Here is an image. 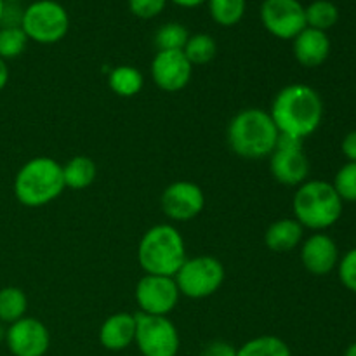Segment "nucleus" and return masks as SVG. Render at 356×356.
<instances>
[{
    "label": "nucleus",
    "mask_w": 356,
    "mask_h": 356,
    "mask_svg": "<svg viewBox=\"0 0 356 356\" xmlns=\"http://www.w3.org/2000/svg\"><path fill=\"white\" fill-rule=\"evenodd\" d=\"M270 115L278 132L305 139L322 124L323 101L313 87L291 83L275 96Z\"/></svg>",
    "instance_id": "nucleus-1"
},
{
    "label": "nucleus",
    "mask_w": 356,
    "mask_h": 356,
    "mask_svg": "<svg viewBox=\"0 0 356 356\" xmlns=\"http://www.w3.org/2000/svg\"><path fill=\"white\" fill-rule=\"evenodd\" d=\"M277 125L270 111L259 108H247L238 111L228 125V145L233 153L242 159L259 160L266 159L277 148L278 141Z\"/></svg>",
    "instance_id": "nucleus-2"
},
{
    "label": "nucleus",
    "mask_w": 356,
    "mask_h": 356,
    "mask_svg": "<svg viewBox=\"0 0 356 356\" xmlns=\"http://www.w3.org/2000/svg\"><path fill=\"white\" fill-rule=\"evenodd\" d=\"M186 259L184 240L172 225L153 226L139 242L138 261L146 275L176 277Z\"/></svg>",
    "instance_id": "nucleus-3"
},
{
    "label": "nucleus",
    "mask_w": 356,
    "mask_h": 356,
    "mask_svg": "<svg viewBox=\"0 0 356 356\" xmlns=\"http://www.w3.org/2000/svg\"><path fill=\"white\" fill-rule=\"evenodd\" d=\"M65 190L63 167L49 156L31 159L14 177V195L24 207H42L51 204Z\"/></svg>",
    "instance_id": "nucleus-4"
},
{
    "label": "nucleus",
    "mask_w": 356,
    "mask_h": 356,
    "mask_svg": "<svg viewBox=\"0 0 356 356\" xmlns=\"http://www.w3.org/2000/svg\"><path fill=\"white\" fill-rule=\"evenodd\" d=\"M296 221L302 228L323 232L339 221L343 214V200L327 181H306L294 195Z\"/></svg>",
    "instance_id": "nucleus-5"
},
{
    "label": "nucleus",
    "mask_w": 356,
    "mask_h": 356,
    "mask_svg": "<svg viewBox=\"0 0 356 356\" xmlns=\"http://www.w3.org/2000/svg\"><path fill=\"white\" fill-rule=\"evenodd\" d=\"M21 28L28 40L37 44H56L70 30V16L56 0H37L24 9Z\"/></svg>",
    "instance_id": "nucleus-6"
},
{
    "label": "nucleus",
    "mask_w": 356,
    "mask_h": 356,
    "mask_svg": "<svg viewBox=\"0 0 356 356\" xmlns=\"http://www.w3.org/2000/svg\"><path fill=\"white\" fill-rule=\"evenodd\" d=\"M225 266L214 256L188 257L176 273L177 289L191 299H204L216 294L225 282Z\"/></svg>",
    "instance_id": "nucleus-7"
},
{
    "label": "nucleus",
    "mask_w": 356,
    "mask_h": 356,
    "mask_svg": "<svg viewBox=\"0 0 356 356\" xmlns=\"http://www.w3.org/2000/svg\"><path fill=\"white\" fill-rule=\"evenodd\" d=\"M134 343L143 356H177L181 341L169 316L136 313Z\"/></svg>",
    "instance_id": "nucleus-8"
},
{
    "label": "nucleus",
    "mask_w": 356,
    "mask_h": 356,
    "mask_svg": "<svg viewBox=\"0 0 356 356\" xmlns=\"http://www.w3.org/2000/svg\"><path fill=\"white\" fill-rule=\"evenodd\" d=\"M181 292L174 277L146 275L136 285V302L139 313L155 316H169L179 302Z\"/></svg>",
    "instance_id": "nucleus-9"
},
{
    "label": "nucleus",
    "mask_w": 356,
    "mask_h": 356,
    "mask_svg": "<svg viewBox=\"0 0 356 356\" xmlns=\"http://www.w3.org/2000/svg\"><path fill=\"white\" fill-rule=\"evenodd\" d=\"M261 21L273 37L294 40L306 28V13L299 0H264Z\"/></svg>",
    "instance_id": "nucleus-10"
},
{
    "label": "nucleus",
    "mask_w": 356,
    "mask_h": 356,
    "mask_svg": "<svg viewBox=\"0 0 356 356\" xmlns=\"http://www.w3.org/2000/svg\"><path fill=\"white\" fill-rule=\"evenodd\" d=\"M3 339L13 356H44L51 346V334L47 327L31 316H23L10 323Z\"/></svg>",
    "instance_id": "nucleus-11"
},
{
    "label": "nucleus",
    "mask_w": 356,
    "mask_h": 356,
    "mask_svg": "<svg viewBox=\"0 0 356 356\" xmlns=\"http://www.w3.org/2000/svg\"><path fill=\"white\" fill-rule=\"evenodd\" d=\"M163 214L172 221H191L205 207V195L191 181H176L163 190L160 198Z\"/></svg>",
    "instance_id": "nucleus-12"
},
{
    "label": "nucleus",
    "mask_w": 356,
    "mask_h": 356,
    "mask_svg": "<svg viewBox=\"0 0 356 356\" xmlns=\"http://www.w3.org/2000/svg\"><path fill=\"white\" fill-rule=\"evenodd\" d=\"M193 65L183 51H159L152 61V76L156 87L165 92H177L190 83Z\"/></svg>",
    "instance_id": "nucleus-13"
},
{
    "label": "nucleus",
    "mask_w": 356,
    "mask_h": 356,
    "mask_svg": "<svg viewBox=\"0 0 356 356\" xmlns=\"http://www.w3.org/2000/svg\"><path fill=\"white\" fill-rule=\"evenodd\" d=\"M302 266L313 275L330 273L339 263V250L336 242L325 233H315L302 242L301 247Z\"/></svg>",
    "instance_id": "nucleus-14"
},
{
    "label": "nucleus",
    "mask_w": 356,
    "mask_h": 356,
    "mask_svg": "<svg viewBox=\"0 0 356 356\" xmlns=\"http://www.w3.org/2000/svg\"><path fill=\"white\" fill-rule=\"evenodd\" d=\"M270 170L280 184L301 186L309 176V160L302 148H275V152L270 155Z\"/></svg>",
    "instance_id": "nucleus-15"
},
{
    "label": "nucleus",
    "mask_w": 356,
    "mask_h": 356,
    "mask_svg": "<svg viewBox=\"0 0 356 356\" xmlns=\"http://www.w3.org/2000/svg\"><path fill=\"white\" fill-rule=\"evenodd\" d=\"M330 54V40L327 31L306 26L294 38V56L299 65L306 68H316L323 65Z\"/></svg>",
    "instance_id": "nucleus-16"
},
{
    "label": "nucleus",
    "mask_w": 356,
    "mask_h": 356,
    "mask_svg": "<svg viewBox=\"0 0 356 356\" xmlns=\"http://www.w3.org/2000/svg\"><path fill=\"white\" fill-rule=\"evenodd\" d=\"M136 339V315L115 313L108 316L99 329V343L108 351L127 350Z\"/></svg>",
    "instance_id": "nucleus-17"
},
{
    "label": "nucleus",
    "mask_w": 356,
    "mask_h": 356,
    "mask_svg": "<svg viewBox=\"0 0 356 356\" xmlns=\"http://www.w3.org/2000/svg\"><path fill=\"white\" fill-rule=\"evenodd\" d=\"M305 228L296 219H278L266 229L264 242L271 252H291L302 242Z\"/></svg>",
    "instance_id": "nucleus-18"
},
{
    "label": "nucleus",
    "mask_w": 356,
    "mask_h": 356,
    "mask_svg": "<svg viewBox=\"0 0 356 356\" xmlns=\"http://www.w3.org/2000/svg\"><path fill=\"white\" fill-rule=\"evenodd\" d=\"M63 167V181L65 188L72 190H86L96 179V163L89 156H73Z\"/></svg>",
    "instance_id": "nucleus-19"
},
{
    "label": "nucleus",
    "mask_w": 356,
    "mask_h": 356,
    "mask_svg": "<svg viewBox=\"0 0 356 356\" xmlns=\"http://www.w3.org/2000/svg\"><path fill=\"white\" fill-rule=\"evenodd\" d=\"M108 86L117 96L132 97L141 92L143 86H145V79H143V73L138 68L122 65L111 70L110 76H108Z\"/></svg>",
    "instance_id": "nucleus-20"
},
{
    "label": "nucleus",
    "mask_w": 356,
    "mask_h": 356,
    "mask_svg": "<svg viewBox=\"0 0 356 356\" xmlns=\"http://www.w3.org/2000/svg\"><path fill=\"white\" fill-rule=\"evenodd\" d=\"M28 299L19 287L0 289V323L17 322L26 315Z\"/></svg>",
    "instance_id": "nucleus-21"
},
{
    "label": "nucleus",
    "mask_w": 356,
    "mask_h": 356,
    "mask_svg": "<svg viewBox=\"0 0 356 356\" xmlns=\"http://www.w3.org/2000/svg\"><path fill=\"white\" fill-rule=\"evenodd\" d=\"M236 356H292L291 348L277 336H259L236 350Z\"/></svg>",
    "instance_id": "nucleus-22"
},
{
    "label": "nucleus",
    "mask_w": 356,
    "mask_h": 356,
    "mask_svg": "<svg viewBox=\"0 0 356 356\" xmlns=\"http://www.w3.org/2000/svg\"><path fill=\"white\" fill-rule=\"evenodd\" d=\"M305 13L306 26L320 31L330 30L339 19V9L330 0H315L308 7H305Z\"/></svg>",
    "instance_id": "nucleus-23"
},
{
    "label": "nucleus",
    "mask_w": 356,
    "mask_h": 356,
    "mask_svg": "<svg viewBox=\"0 0 356 356\" xmlns=\"http://www.w3.org/2000/svg\"><path fill=\"white\" fill-rule=\"evenodd\" d=\"M183 52L191 65H207L218 54V44L207 33L190 35Z\"/></svg>",
    "instance_id": "nucleus-24"
},
{
    "label": "nucleus",
    "mask_w": 356,
    "mask_h": 356,
    "mask_svg": "<svg viewBox=\"0 0 356 356\" xmlns=\"http://www.w3.org/2000/svg\"><path fill=\"white\" fill-rule=\"evenodd\" d=\"M212 19L221 26H235L245 14L247 0H207Z\"/></svg>",
    "instance_id": "nucleus-25"
},
{
    "label": "nucleus",
    "mask_w": 356,
    "mask_h": 356,
    "mask_svg": "<svg viewBox=\"0 0 356 356\" xmlns=\"http://www.w3.org/2000/svg\"><path fill=\"white\" fill-rule=\"evenodd\" d=\"M190 33L181 23H165L155 33V45L159 51H183Z\"/></svg>",
    "instance_id": "nucleus-26"
},
{
    "label": "nucleus",
    "mask_w": 356,
    "mask_h": 356,
    "mask_svg": "<svg viewBox=\"0 0 356 356\" xmlns=\"http://www.w3.org/2000/svg\"><path fill=\"white\" fill-rule=\"evenodd\" d=\"M28 44V37L23 28H0V58L7 59L19 58Z\"/></svg>",
    "instance_id": "nucleus-27"
},
{
    "label": "nucleus",
    "mask_w": 356,
    "mask_h": 356,
    "mask_svg": "<svg viewBox=\"0 0 356 356\" xmlns=\"http://www.w3.org/2000/svg\"><path fill=\"white\" fill-rule=\"evenodd\" d=\"M332 186L343 202H356V162H348L337 170Z\"/></svg>",
    "instance_id": "nucleus-28"
},
{
    "label": "nucleus",
    "mask_w": 356,
    "mask_h": 356,
    "mask_svg": "<svg viewBox=\"0 0 356 356\" xmlns=\"http://www.w3.org/2000/svg\"><path fill=\"white\" fill-rule=\"evenodd\" d=\"M167 0H129V9L136 17L152 19L165 9Z\"/></svg>",
    "instance_id": "nucleus-29"
},
{
    "label": "nucleus",
    "mask_w": 356,
    "mask_h": 356,
    "mask_svg": "<svg viewBox=\"0 0 356 356\" xmlns=\"http://www.w3.org/2000/svg\"><path fill=\"white\" fill-rule=\"evenodd\" d=\"M339 268V280L348 291L356 294V249H351L343 259L337 263Z\"/></svg>",
    "instance_id": "nucleus-30"
},
{
    "label": "nucleus",
    "mask_w": 356,
    "mask_h": 356,
    "mask_svg": "<svg viewBox=\"0 0 356 356\" xmlns=\"http://www.w3.org/2000/svg\"><path fill=\"white\" fill-rule=\"evenodd\" d=\"M23 14L24 9H21L19 3H6V6H3L0 28H21Z\"/></svg>",
    "instance_id": "nucleus-31"
},
{
    "label": "nucleus",
    "mask_w": 356,
    "mask_h": 356,
    "mask_svg": "<svg viewBox=\"0 0 356 356\" xmlns=\"http://www.w3.org/2000/svg\"><path fill=\"white\" fill-rule=\"evenodd\" d=\"M200 356H236V348L226 341H212L202 350Z\"/></svg>",
    "instance_id": "nucleus-32"
},
{
    "label": "nucleus",
    "mask_w": 356,
    "mask_h": 356,
    "mask_svg": "<svg viewBox=\"0 0 356 356\" xmlns=\"http://www.w3.org/2000/svg\"><path fill=\"white\" fill-rule=\"evenodd\" d=\"M341 148H343V153L348 159V162H356V131L344 136Z\"/></svg>",
    "instance_id": "nucleus-33"
},
{
    "label": "nucleus",
    "mask_w": 356,
    "mask_h": 356,
    "mask_svg": "<svg viewBox=\"0 0 356 356\" xmlns=\"http://www.w3.org/2000/svg\"><path fill=\"white\" fill-rule=\"evenodd\" d=\"M7 82H9V68H7V61L0 58V90L7 86Z\"/></svg>",
    "instance_id": "nucleus-34"
},
{
    "label": "nucleus",
    "mask_w": 356,
    "mask_h": 356,
    "mask_svg": "<svg viewBox=\"0 0 356 356\" xmlns=\"http://www.w3.org/2000/svg\"><path fill=\"white\" fill-rule=\"evenodd\" d=\"M170 2L177 3V6H181V7H188V9H190V7L202 6V3L207 2V0H170Z\"/></svg>",
    "instance_id": "nucleus-35"
},
{
    "label": "nucleus",
    "mask_w": 356,
    "mask_h": 356,
    "mask_svg": "<svg viewBox=\"0 0 356 356\" xmlns=\"http://www.w3.org/2000/svg\"><path fill=\"white\" fill-rule=\"evenodd\" d=\"M344 356H356V343L348 346V350L344 351Z\"/></svg>",
    "instance_id": "nucleus-36"
},
{
    "label": "nucleus",
    "mask_w": 356,
    "mask_h": 356,
    "mask_svg": "<svg viewBox=\"0 0 356 356\" xmlns=\"http://www.w3.org/2000/svg\"><path fill=\"white\" fill-rule=\"evenodd\" d=\"M3 6H6V2H3V0H0V21H2V13H3Z\"/></svg>",
    "instance_id": "nucleus-37"
},
{
    "label": "nucleus",
    "mask_w": 356,
    "mask_h": 356,
    "mask_svg": "<svg viewBox=\"0 0 356 356\" xmlns=\"http://www.w3.org/2000/svg\"><path fill=\"white\" fill-rule=\"evenodd\" d=\"M3 2H6V3H19L21 0H3Z\"/></svg>",
    "instance_id": "nucleus-38"
}]
</instances>
